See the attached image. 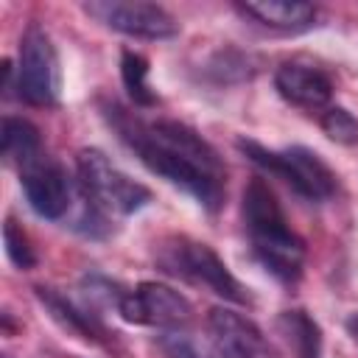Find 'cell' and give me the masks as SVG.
<instances>
[{"instance_id":"6da1fadb","label":"cell","mask_w":358,"mask_h":358,"mask_svg":"<svg viewBox=\"0 0 358 358\" xmlns=\"http://www.w3.org/2000/svg\"><path fill=\"white\" fill-rule=\"evenodd\" d=\"M109 120L120 140L140 157V162L193 196L207 213H218L227 199V168L218 151L190 126L179 120H137L126 109L112 106Z\"/></svg>"},{"instance_id":"7a4b0ae2","label":"cell","mask_w":358,"mask_h":358,"mask_svg":"<svg viewBox=\"0 0 358 358\" xmlns=\"http://www.w3.org/2000/svg\"><path fill=\"white\" fill-rule=\"evenodd\" d=\"M243 227L249 232L252 255L280 282L294 285L305 268V243L288 227V218L263 179H249L243 187Z\"/></svg>"},{"instance_id":"3957f363","label":"cell","mask_w":358,"mask_h":358,"mask_svg":"<svg viewBox=\"0 0 358 358\" xmlns=\"http://www.w3.org/2000/svg\"><path fill=\"white\" fill-rule=\"evenodd\" d=\"M154 257L157 266L171 277L201 285L227 302H238V305L252 302L246 285H241V280L227 268V263L215 255V249L201 241H193L187 235H171L157 243Z\"/></svg>"},{"instance_id":"277c9868","label":"cell","mask_w":358,"mask_h":358,"mask_svg":"<svg viewBox=\"0 0 358 358\" xmlns=\"http://www.w3.org/2000/svg\"><path fill=\"white\" fill-rule=\"evenodd\" d=\"M235 145L257 168L282 179L296 196H302L308 201H327L338 190V176L333 173V168L316 151H310L305 145L266 148V145H260L257 140H249V137H238Z\"/></svg>"},{"instance_id":"5b68a950","label":"cell","mask_w":358,"mask_h":358,"mask_svg":"<svg viewBox=\"0 0 358 358\" xmlns=\"http://www.w3.org/2000/svg\"><path fill=\"white\" fill-rule=\"evenodd\" d=\"M76 176L81 196L106 218L131 215L151 201V190L123 173L101 148H81L76 154Z\"/></svg>"},{"instance_id":"8992f818","label":"cell","mask_w":358,"mask_h":358,"mask_svg":"<svg viewBox=\"0 0 358 358\" xmlns=\"http://www.w3.org/2000/svg\"><path fill=\"white\" fill-rule=\"evenodd\" d=\"M14 90L31 106H56L62 90L59 56L48 31L31 22L20 39V56L14 70Z\"/></svg>"},{"instance_id":"52a82bcc","label":"cell","mask_w":358,"mask_h":358,"mask_svg":"<svg viewBox=\"0 0 358 358\" xmlns=\"http://www.w3.org/2000/svg\"><path fill=\"white\" fill-rule=\"evenodd\" d=\"M84 11L95 20H101L106 28L134 36V39H148V42H162L173 39L179 34L176 17L157 6V3H143V0H101V3H87Z\"/></svg>"},{"instance_id":"ba28073f","label":"cell","mask_w":358,"mask_h":358,"mask_svg":"<svg viewBox=\"0 0 358 358\" xmlns=\"http://www.w3.org/2000/svg\"><path fill=\"white\" fill-rule=\"evenodd\" d=\"M117 313L129 324H148L162 330H182L193 322V305L187 296L165 282H140L134 291H123Z\"/></svg>"},{"instance_id":"9c48e42d","label":"cell","mask_w":358,"mask_h":358,"mask_svg":"<svg viewBox=\"0 0 358 358\" xmlns=\"http://www.w3.org/2000/svg\"><path fill=\"white\" fill-rule=\"evenodd\" d=\"M20 185H22V193H25L31 210L39 218L62 221L70 215V210L76 204L78 185H73L64 165L48 154H39L36 159H31L28 165L20 168Z\"/></svg>"},{"instance_id":"30bf717a","label":"cell","mask_w":358,"mask_h":358,"mask_svg":"<svg viewBox=\"0 0 358 358\" xmlns=\"http://www.w3.org/2000/svg\"><path fill=\"white\" fill-rule=\"evenodd\" d=\"M207 333L218 358H277L263 330L229 308H213L207 313Z\"/></svg>"},{"instance_id":"8fae6325","label":"cell","mask_w":358,"mask_h":358,"mask_svg":"<svg viewBox=\"0 0 358 358\" xmlns=\"http://www.w3.org/2000/svg\"><path fill=\"white\" fill-rule=\"evenodd\" d=\"M274 90L280 92L282 101L305 112L327 109L333 98L330 76L322 67H313L305 62H282L274 73Z\"/></svg>"},{"instance_id":"7c38bea8","label":"cell","mask_w":358,"mask_h":358,"mask_svg":"<svg viewBox=\"0 0 358 358\" xmlns=\"http://www.w3.org/2000/svg\"><path fill=\"white\" fill-rule=\"evenodd\" d=\"M238 11L243 17L257 20L266 28L285 34H299L316 25V8L299 0H252V3H238Z\"/></svg>"},{"instance_id":"4fadbf2b","label":"cell","mask_w":358,"mask_h":358,"mask_svg":"<svg viewBox=\"0 0 358 358\" xmlns=\"http://www.w3.org/2000/svg\"><path fill=\"white\" fill-rule=\"evenodd\" d=\"M34 291H36V299L45 305L48 316H50L62 330H67V333H73V336H78V338H84V341H92V344H101V341L109 336V333L103 330V324H101L92 313H87L84 308L73 305V302H70L64 294H59L56 288L36 285Z\"/></svg>"},{"instance_id":"5bb4252c","label":"cell","mask_w":358,"mask_h":358,"mask_svg":"<svg viewBox=\"0 0 358 358\" xmlns=\"http://www.w3.org/2000/svg\"><path fill=\"white\" fill-rule=\"evenodd\" d=\"M277 330L288 341L296 358H322V327L308 310L302 308L282 310L277 316Z\"/></svg>"},{"instance_id":"9a60e30c","label":"cell","mask_w":358,"mask_h":358,"mask_svg":"<svg viewBox=\"0 0 358 358\" xmlns=\"http://www.w3.org/2000/svg\"><path fill=\"white\" fill-rule=\"evenodd\" d=\"M0 151L6 157V162L22 168L31 159H36L42 151V134L39 129L25 120V117H3V129H0Z\"/></svg>"},{"instance_id":"2e32d148","label":"cell","mask_w":358,"mask_h":358,"mask_svg":"<svg viewBox=\"0 0 358 358\" xmlns=\"http://www.w3.org/2000/svg\"><path fill=\"white\" fill-rule=\"evenodd\" d=\"M120 81L126 87V95L134 106H154L157 92L148 84V59L137 50L120 53Z\"/></svg>"},{"instance_id":"e0dca14e","label":"cell","mask_w":358,"mask_h":358,"mask_svg":"<svg viewBox=\"0 0 358 358\" xmlns=\"http://www.w3.org/2000/svg\"><path fill=\"white\" fill-rule=\"evenodd\" d=\"M322 131L338 145H358V117L344 106H327L322 112Z\"/></svg>"},{"instance_id":"ac0fdd59","label":"cell","mask_w":358,"mask_h":358,"mask_svg":"<svg viewBox=\"0 0 358 358\" xmlns=\"http://www.w3.org/2000/svg\"><path fill=\"white\" fill-rule=\"evenodd\" d=\"M3 243H6L8 260H11L20 271H28V268L36 266V252H34L28 235L22 232V227H17L14 218H6V224H3Z\"/></svg>"},{"instance_id":"d6986e66","label":"cell","mask_w":358,"mask_h":358,"mask_svg":"<svg viewBox=\"0 0 358 358\" xmlns=\"http://www.w3.org/2000/svg\"><path fill=\"white\" fill-rule=\"evenodd\" d=\"M159 350L168 355V358H210L204 347H199L187 333L182 330H165L159 338H157Z\"/></svg>"},{"instance_id":"ffe728a7","label":"cell","mask_w":358,"mask_h":358,"mask_svg":"<svg viewBox=\"0 0 358 358\" xmlns=\"http://www.w3.org/2000/svg\"><path fill=\"white\" fill-rule=\"evenodd\" d=\"M344 327H347V333H350V338H352V341L358 344V310L347 316V322H344Z\"/></svg>"}]
</instances>
